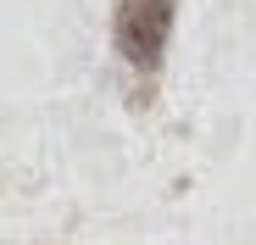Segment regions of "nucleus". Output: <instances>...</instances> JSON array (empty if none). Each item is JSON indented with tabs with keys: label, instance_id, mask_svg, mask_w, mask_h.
<instances>
[{
	"label": "nucleus",
	"instance_id": "1",
	"mask_svg": "<svg viewBox=\"0 0 256 245\" xmlns=\"http://www.w3.org/2000/svg\"><path fill=\"white\" fill-rule=\"evenodd\" d=\"M173 34V0H117V50L134 67H162Z\"/></svg>",
	"mask_w": 256,
	"mask_h": 245
}]
</instances>
